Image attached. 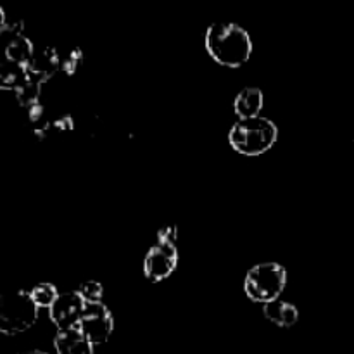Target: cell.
<instances>
[{"label": "cell", "instance_id": "6da1fadb", "mask_svg": "<svg viewBox=\"0 0 354 354\" xmlns=\"http://www.w3.org/2000/svg\"><path fill=\"white\" fill-rule=\"evenodd\" d=\"M207 54L225 68H241L252 54L251 35L237 23H213L204 35Z\"/></svg>", "mask_w": 354, "mask_h": 354}, {"label": "cell", "instance_id": "7a4b0ae2", "mask_svg": "<svg viewBox=\"0 0 354 354\" xmlns=\"http://www.w3.org/2000/svg\"><path fill=\"white\" fill-rule=\"evenodd\" d=\"M279 128L265 116L239 120L228 131V142L242 156H261L275 145Z\"/></svg>", "mask_w": 354, "mask_h": 354}, {"label": "cell", "instance_id": "3957f363", "mask_svg": "<svg viewBox=\"0 0 354 354\" xmlns=\"http://www.w3.org/2000/svg\"><path fill=\"white\" fill-rule=\"evenodd\" d=\"M287 283V272L280 263L268 261L252 266L244 279V292L251 301L268 304L280 299Z\"/></svg>", "mask_w": 354, "mask_h": 354}, {"label": "cell", "instance_id": "277c9868", "mask_svg": "<svg viewBox=\"0 0 354 354\" xmlns=\"http://www.w3.org/2000/svg\"><path fill=\"white\" fill-rule=\"evenodd\" d=\"M38 308L28 290H14L0 296V332L17 335L31 328L37 322Z\"/></svg>", "mask_w": 354, "mask_h": 354}, {"label": "cell", "instance_id": "5b68a950", "mask_svg": "<svg viewBox=\"0 0 354 354\" xmlns=\"http://www.w3.org/2000/svg\"><path fill=\"white\" fill-rule=\"evenodd\" d=\"M78 328L92 346L106 344L114 330L113 313L102 303H85Z\"/></svg>", "mask_w": 354, "mask_h": 354}, {"label": "cell", "instance_id": "8992f818", "mask_svg": "<svg viewBox=\"0 0 354 354\" xmlns=\"http://www.w3.org/2000/svg\"><path fill=\"white\" fill-rule=\"evenodd\" d=\"M178 249L175 244H156L149 249L144 259V275L151 282H162L176 270Z\"/></svg>", "mask_w": 354, "mask_h": 354}, {"label": "cell", "instance_id": "52a82bcc", "mask_svg": "<svg viewBox=\"0 0 354 354\" xmlns=\"http://www.w3.org/2000/svg\"><path fill=\"white\" fill-rule=\"evenodd\" d=\"M85 301L76 292L59 294L57 301L52 304L50 320L57 327V330H69V328H78L80 320H82Z\"/></svg>", "mask_w": 354, "mask_h": 354}, {"label": "cell", "instance_id": "ba28073f", "mask_svg": "<svg viewBox=\"0 0 354 354\" xmlns=\"http://www.w3.org/2000/svg\"><path fill=\"white\" fill-rule=\"evenodd\" d=\"M59 69H61V59H59V50L54 47H45L41 50H35V55L31 57L30 64L26 66L28 75L33 76L40 83L50 80Z\"/></svg>", "mask_w": 354, "mask_h": 354}, {"label": "cell", "instance_id": "9c48e42d", "mask_svg": "<svg viewBox=\"0 0 354 354\" xmlns=\"http://www.w3.org/2000/svg\"><path fill=\"white\" fill-rule=\"evenodd\" d=\"M265 106L263 92L256 86H248L241 90L234 100V111L239 120H251V118L261 116V109Z\"/></svg>", "mask_w": 354, "mask_h": 354}, {"label": "cell", "instance_id": "30bf717a", "mask_svg": "<svg viewBox=\"0 0 354 354\" xmlns=\"http://www.w3.org/2000/svg\"><path fill=\"white\" fill-rule=\"evenodd\" d=\"M54 348L57 354H93V346L80 328L59 330L54 337Z\"/></svg>", "mask_w": 354, "mask_h": 354}, {"label": "cell", "instance_id": "8fae6325", "mask_svg": "<svg viewBox=\"0 0 354 354\" xmlns=\"http://www.w3.org/2000/svg\"><path fill=\"white\" fill-rule=\"evenodd\" d=\"M263 315H265L266 320L282 328L292 327L299 320V311H297V308L292 303H289V301L282 299H277L273 303L265 304L263 306Z\"/></svg>", "mask_w": 354, "mask_h": 354}, {"label": "cell", "instance_id": "7c38bea8", "mask_svg": "<svg viewBox=\"0 0 354 354\" xmlns=\"http://www.w3.org/2000/svg\"><path fill=\"white\" fill-rule=\"evenodd\" d=\"M33 55H35L33 44H31L30 38L23 37V35L14 37L6 47V61L14 62V64L17 66H23V68H26V66L30 64Z\"/></svg>", "mask_w": 354, "mask_h": 354}, {"label": "cell", "instance_id": "4fadbf2b", "mask_svg": "<svg viewBox=\"0 0 354 354\" xmlns=\"http://www.w3.org/2000/svg\"><path fill=\"white\" fill-rule=\"evenodd\" d=\"M14 93H16V99L17 102H19V106H23L24 109H30V107L40 104L41 83L26 73V78H24V82L17 86Z\"/></svg>", "mask_w": 354, "mask_h": 354}, {"label": "cell", "instance_id": "5bb4252c", "mask_svg": "<svg viewBox=\"0 0 354 354\" xmlns=\"http://www.w3.org/2000/svg\"><path fill=\"white\" fill-rule=\"evenodd\" d=\"M26 78V68L17 66L10 61H0V90H12L16 92L17 86Z\"/></svg>", "mask_w": 354, "mask_h": 354}, {"label": "cell", "instance_id": "9a60e30c", "mask_svg": "<svg viewBox=\"0 0 354 354\" xmlns=\"http://www.w3.org/2000/svg\"><path fill=\"white\" fill-rule=\"evenodd\" d=\"M30 294L37 308H48V310L59 297L57 287L52 286V283H38L30 290Z\"/></svg>", "mask_w": 354, "mask_h": 354}, {"label": "cell", "instance_id": "2e32d148", "mask_svg": "<svg viewBox=\"0 0 354 354\" xmlns=\"http://www.w3.org/2000/svg\"><path fill=\"white\" fill-rule=\"evenodd\" d=\"M59 59H61V71L73 76L83 64V52L78 47H69L62 54L59 52Z\"/></svg>", "mask_w": 354, "mask_h": 354}, {"label": "cell", "instance_id": "e0dca14e", "mask_svg": "<svg viewBox=\"0 0 354 354\" xmlns=\"http://www.w3.org/2000/svg\"><path fill=\"white\" fill-rule=\"evenodd\" d=\"M78 294L83 297L85 303H102L104 287L102 283L95 282V280H90V282L82 283Z\"/></svg>", "mask_w": 354, "mask_h": 354}, {"label": "cell", "instance_id": "ac0fdd59", "mask_svg": "<svg viewBox=\"0 0 354 354\" xmlns=\"http://www.w3.org/2000/svg\"><path fill=\"white\" fill-rule=\"evenodd\" d=\"M176 239H178V230H176L175 225H169V227H162L158 232V242L159 244H175Z\"/></svg>", "mask_w": 354, "mask_h": 354}, {"label": "cell", "instance_id": "d6986e66", "mask_svg": "<svg viewBox=\"0 0 354 354\" xmlns=\"http://www.w3.org/2000/svg\"><path fill=\"white\" fill-rule=\"evenodd\" d=\"M75 128V121L71 116L64 114V116H59L52 121V130L55 131H73Z\"/></svg>", "mask_w": 354, "mask_h": 354}, {"label": "cell", "instance_id": "ffe728a7", "mask_svg": "<svg viewBox=\"0 0 354 354\" xmlns=\"http://www.w3.org/2000/svg\"><path fill=\"white\" fill-rule=\"evenodd\" d=\"M6 10L2 9V7H0V33H2V31H6Z\"/></svg>", "mask_w": 354, "mask_h": 354}, {"label": "cell", "instance_id": "44dd1931", "mask_svg": "<svg viewBox=\"0 0 354 354\" xmlns=\"http://www.w3.org/2000/svg\"><path fill=\"white\" fill-rule=\"evenodd\" d=\"M21 354H48V353L38 351V349H33V351H24V353H21Z\"/></svg>", "mask_w": 354, "mask_h": 354}]
</instances>
